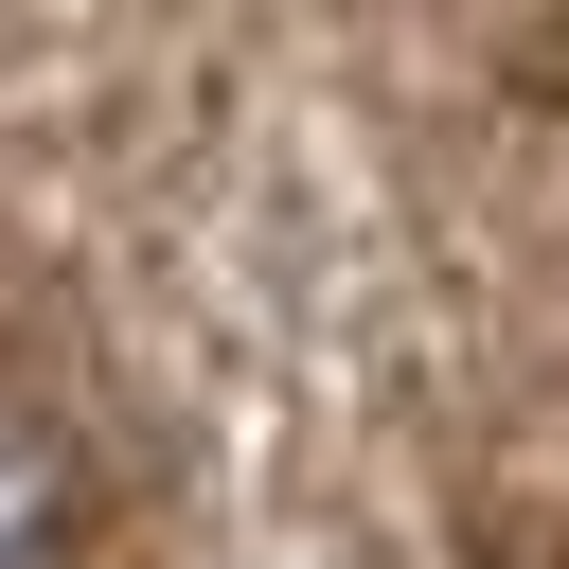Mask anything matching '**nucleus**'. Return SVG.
<instances>
[{
	"label": "nucleus",
	"mask_w": 569,
	"mask_h": 569,
	"mask_svg": "<svg viewBox=\"0 0 569 569\" xmlns=\"http://www.w3.org/2000/svg\"><path fill=\"white\" fill-rule=\"evenodd\" d=\"M53 551H71V462L36 409H0V569H53Z\"/></svg>",
	"instance_id": "obj_1"
}]
</instances>
